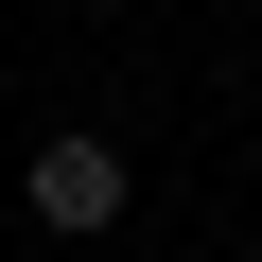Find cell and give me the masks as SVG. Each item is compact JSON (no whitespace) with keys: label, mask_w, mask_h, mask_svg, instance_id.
<instances>
[{"label":"cell","mask_w":262,"mask_h":262,"mask_svg":"<svg viewBox=\"0 0 262 262\" xmlns=\"http://www.w3.org/2000/svg\"><path fill=\"white\" fill-rule=\"evenodd\" d=\"M122 192H140V175H122V140H88V122L18 158V210H35L53 245H105V227H122Z\"/></svg>","instance_id":"1"}]
</instances>
